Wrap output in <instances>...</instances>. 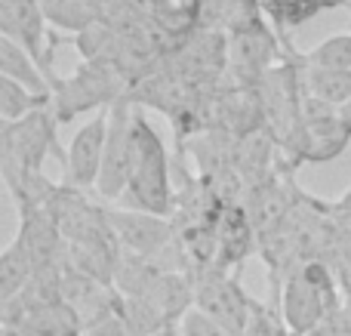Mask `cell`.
Returning a JSON list of instances; mask_svg holds the SVG:
<instances>
[{"mask_svg":"<svg viewBox=\"0 0 351 336\" xmlns=\"http://www.w3.org/2000/svg\"><path fill=\"white\" fill-rule=\"evenodd\" d=\"M56 123L59 121L53 115V105L22 117L19 123H3V130H0V170H3L10 195L22 189V182L31 173L43 170V160L49 154L62 158V164H65V154H59V145H56Z\"/></svg>","mask_w":351,"mask_h":336,"instance_id":"7a4b0ae2","label":"cell"},{"mask_svg":"<svg viewBox=\"0 0 351 336\" xmlns=\"http://www.w3.org/2000/svg\"><path fill=\"white\" fill-rule=\"evenodd\" d=\"M333 302L330 293H321L317 287H311L302 278V272L290 275L284 284H280V315H284L287 327H290L296 336H308L311 331H317L327 315V306Z\"/></svg>","mask_w":351,"mask_h":336,"instance_id":"30bf717a","label":"cell"},{"mask_svg":"<svg viewBox=\"0 0 351 336\" xmlns=\"http://www.w3.org/2000/svg\"><path fill=\"white\" fill-rule=\"evenodd\" d=\"M145 300H152L154 306L164 312V318L170 321V324H179L194 309V281L185 278L182 272H164V275L154 281V287L148 290Z\"/></svg>","mask_w":351,"mask_h":336,"instance_id":"5bb4252c","label":"cell"},{"mask_svg":"<svg viewBox=\"0 0 351 336\" xmlns=\"http://www.w3.org/2000/svg\"><path fill=\"white\" fill-rule=\"evenodd\" d=\"M37 269H40V265L34 263L28 247L16 238L3 253H0V306L19 300L22 290L31 284V278L37 275Z\"/></svg>","mask_w":351,"mask_h":336,"instance_id":"9a60e30c","label":"cell"},{"mask_svg":"<svg viewBox=\"0 0 351 336\" xmlns=\"http://www.w3.org/2000/svg\"><path fill=\"white\" fill-rule=\"evenodd\" d=\"M136 108L139 105L130 96L108 108V145H105L102 173H99L96 191L105 201H117L127 195L130 170H133V133H136Z\"/></svg>","mask_w":351,"mask_h":336,"instance_id":"277c9868","label":"cell"},{"mask_svg":"<svg viewBox=\"0 0 351 336\" xmlns=\"http://www.w3.org/2000/svg\"><path fill=\"white\" fill-rule=\"evenodd\" d=\"M105 145H108V108L93 115L71 136L65 152V179L74 189H96L102 173Z\"/></svg>","mask_w":351,"mask_h":336,"instance_id":"52a82bcc","label":"cell"},{"mask_svg":"<svg viewBox=\"0 0 351 336\" xmlns=\"http://www.w3.org/2000/svg\"><path fill=\"white\" fill-rule=\"evenodd\" d=\"M308 68H330V71H351V34H333L302 53Z\"/></svg>","mask_w":351,"mask_h":336,"instance_id":"ffe728a7","label":"cell"},{"mask_svg":"<svg viewBox=\"0 0 351 336\" xmlns=\"http://www.w3.org/2000/svg\"><path fill=\"white\" fill-rule=\"evenodd\" d=\"M47 25L40 0H0V37H10L22 49H28L49 74L56 90L59 77L53 71V47H47Z\"/></svg>","mask_w":351,"mask_h":336,"instance_id":"8992f818","label":"cell"},{"mask_svg":"<svg viewBox=\"0 0 351 336\" xmlns=\"http://www.w3.org/2000/svg\"><path fill=\"white\" fill-rule=\"evenodd\" d=\"M127 207L154 216H170L176 210V195L170 185V158L164 139L148 123V117L136 108V133H133V170L123 195Z\"/></svg>","mask_w":351,"mask_h":336,"instance_id":"6da1fadb","label":"cell"},{"mask_svg":"<svg viewBox=\"0 0 351 336\" xmlns=\"http://www.w3.org/2000/svg\"><path fill=\"white\" fill-rule=\"evenodd\" d=\"M243 336H287V321L271 306H262L259 300L250 296V321Z\"/></svg>","mask_w":351,"mask_h":336,"instance_id":"7402d4cb","label":"cell"},{"mask_svg":"<svg viewBox=\"0 0 351 336\" xmlns=\"http://www.w3.org/2000/svg\"><path fill=\"white\" fill-rule=\"evenodd\" d=\"M213 232L219 238V263H241L250 250V216L243 207L228 204V207L216 210V219H213Z\"/></svg>","mask_w":351,"mask_h":336,"instance_id":"4fadbf2b","label":"cell"},{"mask_svg":"<svg viewBox=\"0 0 351 336\" xmlns=\"http://www.w3.org/2000/svg\"><path fill=\"white\" fill-rule=\"evenodd\" d=\"M123 74L114 68L111 59L99 62H84L77 71H71L68 77H59L53 90V115L59 123L74 121V115H84L93 108H111L114 102H121L127 96L123 90Z\"/></svg>","mask_w":351,"mask_h":336,"instance_id":"3957f363","label":"cell"},{"mask_svg":"<svg viewBox=\"0 0 351 336\" xmlns=\"http://www.w3.org/2000/svg\"><path fill=\"white\" fill-rule=\"evenodd\" d=\"M108 222L117 235L121 250L133 253V256L158 259L173 247V222L167 216L142 213L133 207H108Z\"/></svg>","mask_w":351,"mask_h":336,"instance_id":"5b68a950","label":"cell"},{"mask_svg":"<svg viewBox=\"0 0 351 336\" xmlns=\"http://www.w3.org/2000/svg\"><path fill=\"white\" fill-rule=\"evenodd\" d=\"M228 56H231V65H234L237 71L268 74V65H271V59L278 56V40H274V34L265 28V25H259V28L231 34L228 37Z\"/></svg>","mask_w":351,"mask_h":336,"instance_id":"8fae6325","label":"cell"},{"mask_svg":"<svg viewBox=\"0 0 351 336\" xmlns=\"http://www.w3.org/2000/svg\"><path fill=\"white\" fill-rule=\"evenodd\" d=\"M336 210H346V213H348V210H351V189L346 191V195H342L339 197V201H336Z\"/></svg>","mask_w":351,"mask_h":336,"instance_id":"484cf974","label":"cell"},{"mask_svg":"<svg viewBox=\"0 0 351 336\" xmlns=\"http://www.w3.org/2000/svg\"><path fill=\"white\" fill-rule=\"evenodd\" d=\"M3 336H22V333H19V331H12V327H6Z\"/></svg>","mask_w":351,"mask_h":336,"instance_id":"f1b7e54d","label":"cell"},{"mask_svg":"<svg viewBox=\"0 0 351 336\" xmlns=\"http://www.w3.org/2000/svg\"><path fill=\"white\" fill-rule=\"evenodd\" d=\"M3 324L22 336H84V318L65 300L47 306H3Z\"/></svg>","mask_w":351,"mask_h":336,"instance_id":"9c48e42d","label":"cell"},{"mask_svg":"<svg viewBox=\"0 0 351 336\" xmlns=\"http://www.w3.org/2000/svg\"><path fill=\"white\" fill-rule=\"evenodd\" d=\"M0 77L16 80L37 96H53V80L40 68V62L10 37H0Z\"/></svg>","mask_w":351,"mask_h":336,"instance_id":"7c38bea8","label":"cell"},{"mask_svg":"<svg viewBox=\"0 0 351 336\" xmlns=\"http://www.w3.org/2000/svg\"><path fill=\"white\" fill-rule=\"evenodd\" d=\"M49 105H53V96H37L28 86L16 84L10 77H0V121L3 123H19L22 117L49 108Z\"/></svg>","mask_w":351,"mask_h":336,"instance_id":"d6986e66","label":"cell"},{"mask_svg":"<svg viewBox=\"0 0 351 336\" xmlns=\"http://www.w3.org/2000/svg\"><path fill=\"white\" fill-rule=\"evenodd\" d=\"M342 3H351V0H321L324 10H336V6H342Z\"/></svg>","mask_w":351,"mask_h":336,"instance_id":"83f0119b","label":"cell"},{"mask_svg":"<svg viewBox=\"0 0 351 336\" xmlns=\"http://www.w3.org/2000/svg\"><path fill=\"white\" fill-rule=\"evenodd\" d=\"M259 6L278 28H296L324 10L321 0H259Z\"/></svg>","mask_w":351,"mask_h":336,"instance_id":"44dd1931","label":"cell"},{"mask_svg":"<svg viewBox=\"0 0 351 336\" xmlns=\"http://www.w3.org/2000/svg\"><path fill=\"white\" fill-rule=\"evenodd\" d=\"M154 336H182V331H179V324H170V327H164V331L154 333Z\"/></svg>","mask_w":351,"mask_h":336,"instance_id":"4316f807","label":"cell"},{"mask_svg":"<svg viewBox=\"0 0 351 336\" xmlns=\"http://www.w3.org/2000/svg\"><path fill=\"white\" fill-rule=\"evenodd\" d=\"M194 306L225 324L231 333L243 336L250 321V293L241 290L234 278L225 275H200L194 281Z\"/></svg>","mask_w":351,"mask_h":336,"instance_id":"ba28073f","label":"cell"},{"mask_svg":"<svg viewBox=\"0 0 351 336\" xmlns=\"http://www.w3.org/2000/svg\"><path fill=\"white\" fill-rule=\"evenodd\" d=\"M84 336H130L127 333V324L121 321V315H108V318H99L93 324L84 327Z\"/></svg>","mask_w":351,"mask_h":336,"instance_id":"cb8c5ba5","label":"cell"},{"mask_svg":"<svg viewBox=\"0 0 351 336\" xmlns=\"http://www.w3.org/2000/svg\"><path fill=\"white\" fill-rule=\"evenodd\" d=\"M302 84L305 96H315L321 102L342 108L351 99V71H330V68H308L302 62Z\"/></svg>","mask_w":351,"mask_h":336,"instance_id":"e0dca14e","label":"cell"},{"mask_svg":"<svg viewBox=\"0 0 351 336\" xmlns=\"http://www.w3.org/2000/svg\"><path fill=\"white\" fill-rule=\"evenodd\" d=\"M102 0H40V10L47 16L49 25L65 31H80L93 28L96 22H102Z\"/></svg>","mask_w":351,"mask_h":336,"instance_id":"2e32d148","label":"cell"},{"mask_svg":"<svg viewBox=\"0 0 351 336\" xmlns=\"http://www.w3.org/2000/svg\"><path fill=\"white\" fill-rule=\"evenodd\" d=\"M339 123H342V127H346L348 133H351V99H348V102L339 108Z\"/></svg>","mask_w":351,"mask_h":336,"instance_id":"d4e9b609","label":"cell"},{"mask_svg":"<svg viewBox=\"0 0 351 336\" xmlns=\"http://www.w3.org/2000/svg\"><path fill=\"white\" fill-rule=\"evenodd\" d=\"M179 331H182V336H237V333H231L225 324H219L216 318H210L206 312H200L197 306L179 321Z\"/></svg>","mask_w":351,"mask_h":336,"instance_id":"603a6c76","label":"cell"},{"mask_svg":"<svg viewBox=\"0 0 351 336\" xmlns=\"http://www.w3.org/2000/svg\"><path fill=\"white\" fill-rule=\"evenodd\" d=\"M117 315L127 324L130 336H154L164 331V327H170L164 312L152 300H145V296H121L117 300Z\"/></svg>","mask_w":351,"mask_h":336,"instance_id":"ac0fdd59","label":"cell"}]
</instances>
